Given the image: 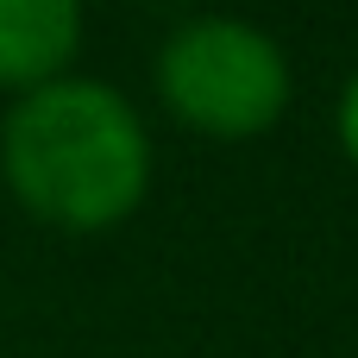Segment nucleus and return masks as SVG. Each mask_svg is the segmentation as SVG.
I'll return each mask as SVG.
<instances>
[{
  "mask_svg": "<svg viewBox=\"0 0 358 358\" xmlns=\"http://www.w3.org/2000/svg\"><path fill=\"white\" fill-rule=\"evenodd\" d=\"M157 182V145L138 101L101 76H57L0 113V189L50 233H113Z\"/></svg>",
  "mask_w": 358,
  "mask_h": 358,
  "instance_id": "obj_1",
  "label": "nucleus"
},
{
  "mask_svg": "<svg viewBox=\"0 0 358 358\" xmlns=\"http://www.w3.org/2000/svg\"><path fill=\"white\" fill-rule=\"evenodd\" d=\"M151 94L182 132L208 145H245L289 113L296 69L277 31H264L258 19L195 13L164 31L151 57Z\"/></svg>",
  "mask_w": 358,
  "mask_h": 358,
  "instance_id": "obj_2",
  "label": "nucleus"
},
{
  "mask_svg": "<svg viewBox=\"0 0 358 358\" xmlns=\"http://www.w3.org/2000/svg\"><path fill=\"white\" fill-rule=\"evenodd\" d=\"M88 31L82 0H0V94H25L76 69Z\"/></svg>",
  "mask_w": 358,
  "mask_h": 358,
  "instance_id": "obj_3",
  "label": "nucleus"
},
{
  "mask_svg": "<svg viewBox=\"0 0 358 358\" xmlns=\"http://www.w3.org/2000/svg\"><path fill=\"white\" fill-rule=\"evenodd\" d=\"M334 145H340V157L358 170V69L340 82V101H334Z\"/></svg>",
  "mask_w": 358,
  "mask_h": 358,
  "instance_id": "obj_4",
  "label": "nucleus"
}]
</instances>
